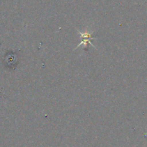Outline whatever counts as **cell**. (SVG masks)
Here are the masks:
<instances>
[{
    "label": "cell",
    "instance_id": "cell-1",
    "mask_svg": "<svg viewBox=\"0 0 147 147\" xmlns=\"http://www.w3.org/2000/svg\"><path fill=\"white\" fill-rule=\"evenodd\" d=\"M79 32V34H80V35L81 36L82 38H83V42H80V44L78 45V47H79L80 46H81V45H83V44L84 45L85 47H86V46H87L88 43H89V44L91 45L92 46H93V44L91 43V41H90V39L92 40L93 38L91 37V34H90V33L88 32H84V33H82L81 32Z\"/></svg>",
    "mask_w": 147,
    "mask_h": 147
}]
</instances>
